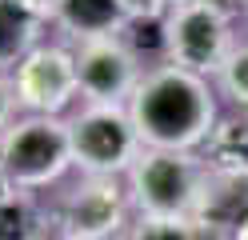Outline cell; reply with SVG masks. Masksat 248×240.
I'll use <instances>...</instances> for the list:
<instances>
[{
    "label": "cell",
    "mask_w": 248,
    "mask_h": 240,
    "mask_svg": "<svg viewBox=\"0 0 248 240\" xmlns=\"http://www.w3.org/2000/svg\"><path fill=\"white\" fill-rule=\"evenodd\" d=\"M128 112L136 120L144 148H172V152H200L212 136L216 120V84L200 72L180 64H152L140 88L132 92Z\"/></svg>",
    "instance_id": "cell-1"
},
{
    "label": "cell",
    "mask_w": 248,
    "mask_h": 240,
    "mask_svg": "<svg viewBox=\"0 0 248 240\" xmlns=\"http://www.w3.org/2000/svg\"><path fill=\"white\" fill-rule=\"evenodd\" d=\"M208 164L200 152H172V148H144L140 160L128 168L132 208L140 216H192L200 184Z\"/></svg>",
    "instance_id": "cell-2"
},
{
    "label": "cell",
    "mask_w": 248,
    "mask_h": 240,
    "mask_svg": "<svg viewBox=\"0 0 248 240\" xmlns=\"http://www.w3.org/2000/svg\"><path fill=\"white\" fill-rule=\"evenodd\" d=\"M68 136L72 168H80V176H128L144 152L128 104H84L68 116Z\"/></svg>",
    "instance_id": "cell-3"
},
{
    "label": "cell",
    "mask_w": 248,
    "mask_h": 240,
    "mask_svg": "<svg viewBox=\"0 0 248 240\" xmlns=\"http://www.w3.org/2000/svg\"><path fill=\"white\" fill-rule=\"evenodd\" d=\"M236 44L240 40L232 32V8L224 0L176 4L164 16V60L208 80H216V72L224 68Z\"/></svg>",
    "instance_id": "cell-4"
},
{
    "label": "cell",
    "mask_w": 248,
    "mask_h": 240,
    "mask_svg": "<svg viewBox=\"0 0 248 240\" xmlns=\"http://www.w3.org/2000/svg\"><path fill=\"white\" fill-rule=\"evenodd\" d=\"M0 160L20 192H44L72 168V136L60 116H16L0 136Z\"/></svg>",
    "instance_id": "cell-5"
},
{
    "label": "cell",
    "mask_w": 248,
    "mask_h": 240,
    "mask_svg": "<svg viewBox=\"0 0 248 240\" xmlns=\"http://www.w3.org/2000/svg\"><path fill=\"white\" fill-rule=\"evenodd\" d=\"M128 184L120 176H80L52 208L56 240H116L128 224Z\"/></svg>",
    "instance_id": "cell-6"
},
{
    "label": "cell",
    "mask_w": 248,
    "mask_h": 240,
    "mask_svg": "<svg viewBox=\"0 0 248 240\" xmlns=\"http://www.w3.org/2000/svg\"><path fill=\"white\" fill-rule=\"evenodd\" d=\"M76 76H80L84 104H128L144 80V56L124 36H96L72 44Z\"/></svg>",
    "instance_id": "cell-7"
},
{
    "label": "cell",
    "mask_w": 248,
    "mask_h": 240,
    "mask_svg": "<svg viewBox=\"0 0 248 240\" xmlns=\"http://www.w3.org/2000/svg\"><path fill=\"white\" fill-rule=\"evenodd\" d=\"M16 100L28 116H60L76 96H80V76H76V52L68 44L32 48L12 72Z\"/></svg>",
    "instance_id": "cell-8"
},
{
    "label": "cell",
    "mask_w": 248,
    "mask_h": 240,
    "mask_svg": "<svg viewBox=\"0 0 248 240\" xmlns=\"http://www.w3.org/2000/svg\"><path fill=\"white\" fill-rule=\"evenodd\" d=\"M188 220L204 240H232L248 224V168H208Z\"/></svg>",
    "instance_id": "cell-9"
},
{
    "label": "cell",
    "mask_w": 248,
    "mask_h": 240,
    "mask_svg": "<svg viewBox=\"0 0 248 240\" xmlns=\"http://www.w3.org/2000/svg\"><path fill=\"white\" fill-rule=\"evenodd\" d=\"M56 24L72 44H80L96 36H120L128 28V12L120 0H64Z\"/></svg>",
    "instance_id": "cell-10"
},
{
    "label": "cell",
    "mask_w": 248,
    "mask_h": 240,
    "mask_svg": "<svg viewBox=\"0 0 248 240\" xmlns=\"http://www.w3.org/2000/svg\"><path fill=\"white\" fill-rule=\"evenodd\" d=\"M44 20H36L20 0H0V72H16V64L40 48Z\"/></svg>",
    "instance_id": "cell-11"
},
{
    "label": "cell",
    "mask_w": 248,
    "mask_h": 240,
    "mask_svg": "<svg viewBox=\"0 0 248 240\" xmlns=\"http://www.w3.org/2000/svg\"><path fill=\"white\" fill-rule=\"evenodd\" d=\"M200 156L208 168H248V108H236L216 120Z\"/></svg>",
    "instance_id": "cell-12"
},
{
    "label": "cell",
    "mask_w": 248,
    "mask_h": 240,
    "mask_svg": "<svg viewBox=\"0 0 248 240\" xmlns=\"http://www.w3.org/2000/svg\"><path fill=\"white\" fill-rule=\"evenodd\" d=\"M52 212H44L36 192H16L0 204V240H48ZM56 236V232H52Z\"/></svg>",
    "instance_id": "cell-13"
},
{
    "label": "cell",
    "mask_w": 248,
    "mask_h": 240,
    "mask_svg": "<svg viewBox=\"0 0 248 240\" xmlns=\"http://www.w3.org/2000/svg\"><path fill=\"white\" fill-rule=\"evenodd\" d=\"M120 240H204V232L188 216H136Z\"/></svg>",
    "instance_id": "cell-14"
},
{
    "label": "cell",
    "mask_w": 248,
    "mask_h": 240,
    "mask_svg": "<svg viewBox=\"0 0 248 240\" xmlns=\"http://www.w3.org/2000/svg\"><path fill=\"white\" fill-rule=\"evenodd\" d=\"M216 92L228 96L236 108H248V40L232 48L224 68L216 72Z\"/></svg>",
    "instance_id": "cell-15"
},
{
    "label": "cell",
    "mask_w": 248,
    "mask_h": 240,
    "mask_svg": "<svg viewBox=\"0 0 248 240\" xmlns=\"http://www.w3.org/2000/svg\"><path fill=\"white\" fill-rule=\"evenodd\" d=\"M16 108H20V100H16L12 72H0V136H4V132H8V124L16 120Z\"/></svg>",
    "instance_id": "cell-16"
},
{
    "label": "cell",
    "mask_w": 248,
    "mask_h": 240,
    "mask_svg": "<svg viewBox=\"0 0 248 240\" xmlns=\"http://www.w3.org/2000/svg\"><path fill=\"white\" fill-rule=\"evenodd\" d=\"M124 12H128V20H164L168 16V0H120Z\"/></svg>",
    "instance_id": "cell-17"
},
{
    "label": "cell",
    "mask_w": 248,
    "mask_h": 240,
    "mask_svg": "<svg viewBox=\"0 0 248 240\" xmlns=\"http://www.w3.org/2000/svg\"><path fill=\"white\" fill-rule=\"evenodd\" d=\"M20 4L32 12L36 20L48 24V20H60V8H64V0H20Z\"/></svg>",
    "instance_id": "cell-18"
},
{
    "label": "cell",
    "mask_w": 248,
    "mask_h": 240,
    "mask_svg": "<svg viewBox=\"0 0 248 240\" xmlns=\"http://www.w3.org/2000/svg\"><path fill=\"white\" fill-rule=\"evenodd\" d=\"M16 184H12V176H8V168H4V160H0V204H4L8 196H16Z\"/></svg>",
    "instance_id": "cell-19"
},
{
    "label": "cell",
    "mask_w": 248,
    "mask_h": 240,
    "mask_svg": "<svg viewBox=\"0 0 248 240\" xmlns=\"http://www.w3.org/2000/svg\"><path fill=\"white\" fill-rule=\"evenodd\" d=\"M232 240H248V224H244V228H240L236 236H232Z\"/></svg>",
    "instance_id": "cell-20"
},
{
    "label": "cell",
    "mask_w": 248,
    "mask_h": 240,
    "mask_svg": "<svg viewBox=\"0 0 248 240\" xmlns=\"http://www.w3.org/2000/svg\"><path fill=\"white\" fill-rule=\"evenodd\" d=\"M168 4H172V8H176V4H196V0H168Z\"/></svg>",
    "instance_id": "cell-21"
},
{
    "label": "cell",
    "mask_w": 248,
    "mask_h": 240,
    "mask_svg": "<svg viewBox=\"0 0 248 240\" xmlns=\"http://www.w3.org/2000/svg\"><path fill=\"white\" fill-rule=\"evenodd\" d=\"M240 4H248V0H240Z\"/></svg>",
    "instance_id": "cell-22"
}]
</instances>
